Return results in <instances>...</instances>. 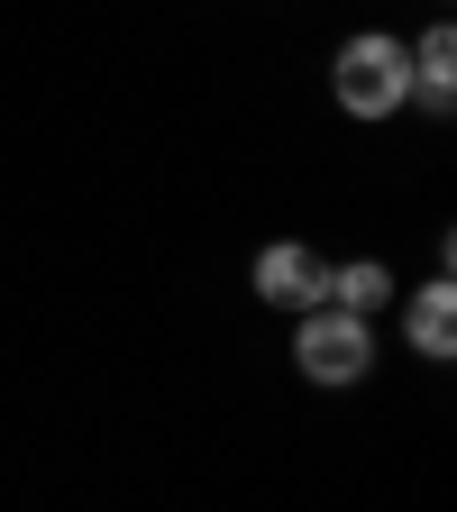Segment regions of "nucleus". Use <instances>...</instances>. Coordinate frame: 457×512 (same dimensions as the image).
Returning <instances> with one entry per match:
<instances>
[{
    "mask_svg": "<svg viewBox=\"0 0 457 512\" xmlns=\"http://www.w3.org/2000/svg\"><path fill=\"white\" fill-rule=\"evenodd\" d=\"M394 302H403V284H394L384 256H348V266H330V311L375 320V311H394Z\"/></svg>",
    "mask_w": 457,
    "mask_h": 512,
    "instance_id": "nucleus-6",
    "label": "nucleus"
},
{
    "mask_svg": "<svg viewBox=\"0 0 457 512\" xmlns=\"http://www.w3.org/2000/svg\"><path fill=\"white\" fill-rule=\"evenodd\" d=\"M293 366L302 384H320V394H348V384L375 375V320H348V311H302L293 320Z\"/></svg>",
    "mask_w": 457,
    "mask_h": 512,
    "instance_id": "nucleus-2",
    "label": "nucleus"
},
{
    "mask_svg": "<svg viewBox=\"0 0 457 512\" xmlns=\"http://www.w3.org/2000/svg\"><path fill=\"white\" fill-rule=\"evenodd\" d=\"M403 339H412V357H430V366L457 357V284H448V275H430V284L403 302Z\"/></svg>",
    "mask_w": 457,
    "mask_h": 512,
    "instance_id": "nucleus-4",
    "label": "nucleus"
},
{
    "mask_svg": "<svg viewBox=\"0 0 457 512\" xmlns=\"http://www.w3.org/2000/svg\"><path fill=\"white\" fill-rule=\"evenodd\" d=\"M412 101L421 110H457V28L448 19H430L412 37Z\"/></svg>",
    "mask_w": 457,
    "mask_h": 512,
    "instance_id": "nucleus-5",
    "label": "nucleus"
},
{
    "mask_svg": "<svg viewBox=\"0 0 457 512\" xmlns=\"http://www.w3.org/2000/svg\"><path fill=\"white\" fill-rule=\"evenodd\" d=\"M330 101L348 110V119H394L403 101H412V46L394 37V28H357L339 55H330Z\"/></svg>",
    "mask_w": 457,
    "mask_h": 512,
    "instance_id": "nucleus-1",
    "label": "nucleus"
},
{
    "mask_svg": "<svg viewBox=\"0 0 457 512\" xmlns=\"http://www.w3.org/2000/svg\"><path fill=\"white\" fill-rule=\"evenodd\" d=\"M247 284H256V302H266V311H293V320H302V311L330 302V256L302 247V238H275V247H256Z\"/></svg>",
    "mask_w": 457,
    "mask_h": 512,
    "instance_id": "nucleus-3",
    "label": "nucleus"
}]
</instances>
